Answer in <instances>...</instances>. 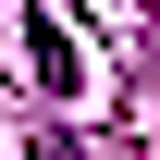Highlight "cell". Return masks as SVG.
Listing matches in <instances>:
<instances>
[{"instance_id": "cell-1", "label": "cell", "mask_w": 160, "mask_h": 160, "mask_svg": "<svg viewBox=\"0 0 160 160\" xmlns=\"http://www.w3.org/2000/svg\"><path fill=\"white\" fill-rule=\"evenodd\" d=\"M25 62H37V86H49V99H74V86H86V49H74V25H62L49 0L25 12Z\"/></svg>"}]
</instances>
